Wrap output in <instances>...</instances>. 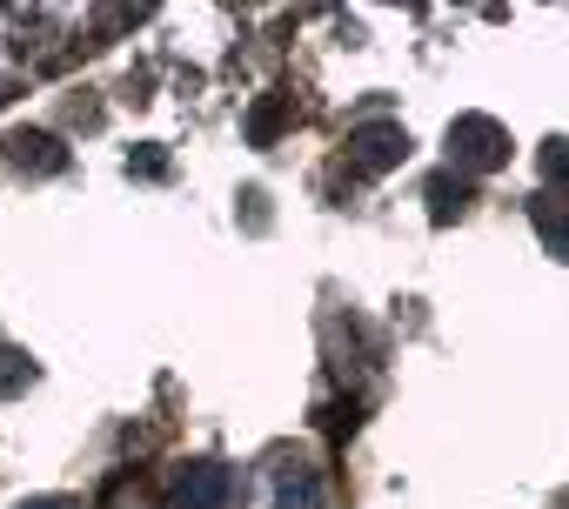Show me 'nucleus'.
Listing matches in <instances>:
<instances>
[{
  "label": "nucleus",
  "mask_w": 569,
  "mask_h": 509,
  "mask_svg": "<svg viewBox=\"0 0 569 509\" xmlns=\"http://www.w3.org/2000/svg\"><path fill=\"white\" fill-rule=\"evenodd\" d=\"M168 509H241V476L228 462H188L168 489Z\"/></svg>",
  "instance_id": "f257e3e1"
},
{
  "label": "nucleus",
  "mask_w": 569,
  "mask_h": 509,
  "mask_svg": "<svg viewBox=\"0 0 569 509\" xmlns=\"http://www.w3.org/2000/svg\"><path fill=\"white\" fill-rule=\"evenodd\" d=\"M449 161L469 168V174L502 168V161H509V134H502V121H489V114H462V121L449 128Z\"/></svg>",
  "instance_id": "f03ea898"
},
{
  "label": "nucleus",
  "mask_w": 569,
  "mask_h": 509,
  "mask_svg": "<svg viewBox=\"0 0 569 509\" xmlns=\"http://www.w3.org/2000/svg\"><path fill=\"white\" fill-rule=\"evenodd\" d=\"M402 154H409L402 121H376V128H356V134H349V161H356L362 174H382V168H396Z\"/></svg>",
  "instance_id": "7ed1b4c3"
},
{
  "label": "nucleus",
  "mask_w": 569,
  "mask_h": 509,
  "mask_svg": "<svg viewBox=\"0 0 569 509\" xmlns=\"http://www.w3.org/2000/svg\"><path fill=\"white\" fill-rule=\"evenodd\" d=\"M274 509H322V476L309 462L274 469Z\"/></svg>",
  "instance_id": "20e7f679"
},
{
  "label": "nucleus",
  "mask_w": 569,
  "mask_h": 509,
  "mask_svg": "<svg viewBox=\"0 0 569 509\" xmlns=\"http://www.w3.org/2000/svg\"><path fill=\"white\" fill-rule=\"evenodd\" d=\"M8 161H14V168H34V174L68 168V154H61V141H54V134H14V141H8Z\"/></svg>",
  "instance_id": "39448f33"
},
{
  "label": "nucleus",
  "mask_w": 569,
  "mask_h": 509,
  "mask_svg": "<svg viewBox=\"0 0 569 509\" xmlns=\"http://www.w3.org/2000/svg\"><path fill=\"white\" fill-rule=\"evenodd\" d=\"M529 214H536V234H542L556 255H569V208H556L549 194H536V208H529Z\"/></svg>",
  "instance_id": "423d86ee"
},
{
  "label": "nucleus",
  "mask_w": 569,
  "mask_h": 509,
  "mask_svg": "<svg viewBox=\"0 0 569 509\" xmlns=\"http://www.w3.org/2000/svg\"><path fill=\"white\" fill-rule=\"evenodd\" d=\"M462 208H469V181L436 174V181H429V214H436V221H456Z\"/></svg>",
  "instance_id": "0eeeda50"
},
{
  "label": "nucleus",
  "mask_w": 569,
  "mask_h": 509,
  "mask_svg": "<svg viewBox=\"0 0 569 509\" xmlns=\"http://www.w3.org/2000/svg\"><path fill=\"white\" fill-rule=\"evenodd\" d=\"M281 121H289V101H281V94H268V101L248 114V141H254V148H268V141L281 134Z\"/></svg>",
  "instance_id": "6e6552de"
},
{
  "label": "nucleus",
  "mask_w": 569,
  "mask_h": 509,
  "mask_svg": "<svg viewBox=\"0 0 569 509\" xmlns=\"http://www.w3.org/2000/svg\"><path fill=\"white\" fill-rule=\"evenodd\" d=\"M41 369L28 362V349H0V396H21Z\"/></svg>",
  "instance_id": "1a4fd4ad"
},
{
  "label": "nucleus",
  "mask_w": 569,
  "mask_h": 509,
  "mask_svg": "<svg viewBox=\"0 0 569 509\" xmlns=\"http://www.w3.org/2000/svg\"><path fill=\"white\" fill-rule=\"evenodd\" d=\"M542 174H549V188H569V141L542 148Z\"/></svg>",
  "instance_id": "9d476101"
},
{
  "label": "nucleus",
  "mask_w": 569,
  "mask_h": 509,
  "mask_svg": "<svg viewBox=\"0 0 569 509\" xmlns=\"http://www.w3.org/2000/svg\"><path fill=\"white\" fill-rule=\"evenodd\" d=\"M128 168H141V174H168V154H154V148H148V154H134Z\"/></svg>",
  "instance_id": "9b49d317"
},
{
  "label": "nucleus",
  "mask_w": 569,
  "mask_h": 509,
  "mask_svg": "<svg viewBox=\"0 0 569 509\" xmlns=\"http://www.w3.org/2000/svg\"><path fill=\"white\" fill-rule=\"evenodd\" d=\"M21 509H74V502H61V496H34V502H21Z\"/></svg>",
  "instance_id": "f8f14e48"
}]
</instances>
